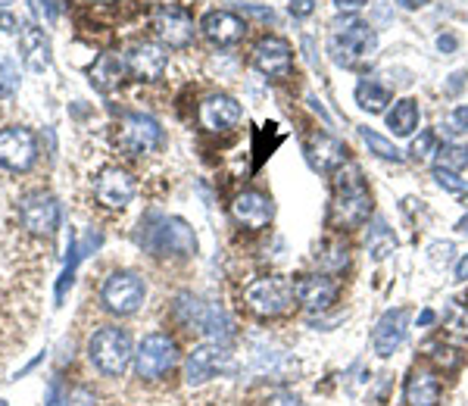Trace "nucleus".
<instances>
[{
  "mask_svg": "<svg viewBox=\"0 0 468 406\" xmlns=\"http://www.w3.org/2000/svg\"><path fill=\"white\" fill-rule=\"evenodd\" d=\"M378 47V38L372 32V25H365L362 19L356 16H344L331 25L328 35V53L337 66H347V69H356L365 60H372Z\"/></svg>",
  "mask_w": 468,
  "mask_h": 406,
  "instance_id": "1",
  "label": "nucleus"
},
{
  "mask_svg": "<svg viewBox=\"0 0 468 406\" xmlns=\"http://www.w3.org/2000/svg\"><path fill=\"white\" fill-rule=\"evenodd\" d=\"M347 172L337 175L335 181V200H331V222L337 228H356L369 222L372 216V194L365 188L362 175L356 166H344Z\"/></svg>",
  "mask_w": 468,
  "mask_h": 406,
  "instance_id": "2",
  "label": "nucleus"
},
{
  "mask_svg": "<svg viewBox=\"0 0 468 406\" xmlns=\"http://www.w3.org/2000/svg\"><path fill=\"white\" fill-rule=\"evenodd\" d=\"M297 300L294 284L281 275H266V279H253L243 288V303L250 313H256L260 319H278V316L290 313Z\"/></svg>",
  "mask_w": 468,
  "mask_h": 406,
  "instance_id": "3",
  "label": "nucleus"
},
{
  "mask_svg": "<svg viewBox=\"0 0 468 406\" xmlns=\"http://www.w3.org/2000/svg\"><path fill=\"white\" fill-rule=\"evenodd\" d=\"M87 356L97 365L104 375H122L128 369V363L134 360V347L132 337H128L125 328H116V325H106V328L94 331L91 341H87Z\"/></svg>",
  "mask_w": 468,
  "mask_h": 406,
  "instance_id": "4",
  "label": "nucleus"
},
{
  "mask_svg": "<svg viewBox=\"0 0 468 406\" xmlns=\"http://www.w3.org/2000/svg\"><path fill=\"white\" fill-rule=\"evenodd\" d=\"M175 363H179V347H175L172 337L162 335V331L147 335L144 341L138 344V350H134V372H138V378H144V382L162 378Z\"/></svg>",
  "mask_w": 468,
  "mask_h": 406,
  "instance_id": "5",
  "label": "nucleus"
},
{
  "mask_svg": "<svg viewBox=\"0 0 468 406\" xmlns=\"http://www.w3.org/2000/svg\"><path fill=\"white\" fill-rule=\"evenodd\" d=\"M144 294H147L144 281H141V275H134V272L110 275V279L104 281V288H100V300H104V307L116 316L138 313L141 303H144Z\"/></svg>",
  "mask_w": 468,
  "mask_h": 406,
  "instance_id": "6",
  "label": "nucleus"
},
{
  "mask_svg": "<svg viewBox=\"0 0 468 406\" xmlns=\"http://www.w3.org/2000/svg\"><path fill=\"white\" fill-rule=\"evenodd\" d=\"M144 244L153 256H191L197 250L194 232L181 219H160L147 232Z\"/></svg>",
  "mask_w": 468,
  "mask_h": 406,
  "instance_id": "7",
  "label": "nucleus"
},
{
  "mask_svg": "<svg viewBox=\"0 0 468 406\" xmlns=\"http://www.w3.org/2000/svg\"><path fill=\"white\" fill-rule=\"evenodd\" d=\"M116 141L128 157H141V153H153L156 147H160L162 132H160V125H156L153 116H144V113H128V116L119 122Z\"/></svg>",
  "mask_w": 468,
  "mask_h": 406,
  "instance_id": "8",
  "label": "nucleus"
},
{
  "mask_svg": "<svg viewBox=\"0 0 468 406\" xmlns=\"http://www.w3.org/2000/svg\"><path fill=\"white\" fill-rule=\"evenodd\" d=\"M228 369H232V350H228V344L225 341H206L188 354L185 378H188V384H203L213 375L228 372Z\"/></svg>",
  "mask_w": 468,
  "mask_h": 406,
  "instance_id": "9",
  "label": "nucleus"
},
{
  "mask_svg": "<svg viewBox=\"0 0 468 406\" xmlns=\"http://www.w3.org/2000/svg\"><path fill=\"white\" fill-rule=\"evenodd\" d=\"M19 219H23L29 235H35V238H50L60 226V203L57 198H50V194L35 191L19 200Z\"/></svg>",
  "mask_w": 468,
  "mask_h": 406,
  "instance_id": "10",
  "label": "nucleus"
},
{
  "mask_svg": "<svg viewBox=\"0 0 468 406\" xmlns=\"http://www.w3.org/2000/svg\"><path fill=\"white\" fill-rule=\"evenodd\" d=\"M38 157V141L29 128L10 125L0 128V166L13 169V172H25Z\"/></svg>",
  "mask_w": 468,
  "mask_h": 406,
  "instance_id": "11",
  "label": "nucleus"
},
{
  "mask_svg": "<svg viewBox=\"0 0 468 406\" xmlns=\"http://www.w3.org/2000/svg\"><path fill=\"white\" fill-rule=\"evenodd\" d=\"M409 322H412V313L406 307L388 309V313L375 322V331H372V350H375L381 360L393 356L399 347H403L406 335H409Z\"/></svg>",
  "mask_w": 468,
  "mask_h": 406,
  "instance_id": "12",
  "label": "nucleus"
},
{
  "mask_svg": "<svg viewBox=\"0 0 468 406\" xmlns=\"http://www.w3.org/2000/svg\"><path fill=\"white\" fill-rule=\"evenodd\" d=\"M153 32L162 44L188 47L194 41V19L179 6H160L153 16Z\"/></svg>",
  "mask_w": 468,
  "mask_h": 406,
  "instance_id": "13",
  "label": "nucleus"
},
{
  "mask_svg": "<svg viewBox=\"0 0 468 406\" xmlns=\"http://www.w3.org/2000/svg\"><path fill=\"white\" fill-rule=\"evenodd\" d=\"M232 216L237 226L250 228V232H260V228H266L275 216L272 198H266L262 191H241L232 203Z\"/></svg>",
  "mask_w": 468,
  "mask_h": 406,
  "instance_id": "14",
  "label": "nucleus"
},
{
  "mask_svg": "<svg viewBox=\"0 0 468 406\" xmlns=\"http://www.w3.org/2000/svg\"><path fill=\"white\" fill-rule=\"evenodd\" d=\"M94 194H97V200L104 203V207L122 209V207H128L134 198V179L125 172V169L110 166L97 175V181H94Z\"/></svg>",
  "mask_w": 468,
  "mask_h": 406,
  "instance_id": "15",
  "label": "nucleus"
},
{
  "mask_svg": "<svg viewBox=\"0 0 468 406\" xmlns=\"http://www.w3.org/2000/svg\"><path fill=\"white\" fill-rule=\"evenodd\" d=\"M243 110L234 97L228 94H213L200 104V125L206 132H232L234 125H241Z\"/></svg>",
  "mask_w": 468,
  "mask_h": 406,
  "instance_id": "16",
  "label": "nucleus"
},
{
  "mask_svg": "<svg viewBox=\"0 0 468 406\" xmlns=\"http://www.w3.org/2000/svg\"><path fill=\"white\" fill-rule=\"evenodd\" d=\"M253 66L269 78H288L294 57H290V44L281 38H262L253 51Z\"/></svg>",
  "mask_w": 468,
  "mask_h": 406,
  "instance_id": "17",
  "label": "nucleus"
},
{
  "mask_svg": "<svg viewBox=\"0 0 468 406\" xmlns=\"http://www.w3.org/2000/svg\"><path fill=\"white\" fill-rule=\"evenodd\" d=\"M307 160L318 172H337L347 166V147L331 134H309L307 138Z\"/></svg>",
  "mask_w": 468,
  "mask_h": 406,
  "instance_id": "18",
  "label": "nucleus"
},
{
  "mask_svg": "<svg viewBox=\"0 0 468 406\" xmlns=\"http://www.w3.org/2000/svg\"><path fill=\"white\" fill-rule=\"evenodd\" d=\"M403 397L409 406H437L440 403V378L428 365H412L403 384Z\"/></svg>",
  "mask_w": 468,
  "mask_h": 406,
  "instance_id": "19",
  "label": "nucleus"
},
{
  "mask_svg": "<svg viewBox=\"0 0 468 406\" xmlns=\"http://www.w3.org/2000/svg\"><path fill=\"white\" fill-rule=\"evenodd\" d=\"M125 63L134 78L156 81V78H162V72H166V53H162V47L151 44V41H141V44H134L132 51H128Z\"/></svg>",
  "mask_w": 468,
  "mask_h": 406,
  "instance_id": "20",
  "label": "nucleus"
},
{
  "mask_svg": "<svg viewBox=\"0 0 468 406\" xmlns=\"http://www.w3.org/2000/svg\"><path fill=\"white\" fill-rule=\"evenodd\" d=\"M243 32H247V23L228 10H213L203 16V35L219 47L237 44V41L243 38Z\"/></svg>",
  "mask_w": 468,
  "mask_h": 406,
  "instance_id": "21",
  "label": "nucleus"
},
{
  "mask_svg": "<svg viewBox=\"0 0 468 406\" xmlns=\"http://www.w3.org/2000/svg\"><path fill=\"white\" fill-rule=\"evenodd\" d=\"M294 291L307 309H328L337 300V281H331L328 275H303L294 281Z\"/></svg>",
  "mask_w": 468,
  "mask_h": 406,
  "instance_id": "22",
  "label": "nucleus"
},
{
  "mask_svg": "<svg viewBox=\"0 0 468 406\" xmlns=\"http://www.w3.org/2000/svg\"><path fill=\"white\" fill-rule=\"evenodd\" d=\"M19 53H23V63L32 72H44L50 66V41L38 25H23L19 32Z\"/></svg>",
  "mask_w": 468,
  "mask_h": 406,
  "instance_id": "23",
  "label": "nucleus"
},
{
  "mask_svg": "<svg viewBox=\"0 0 468 406\" xmlns=\"http://www.w3.org/2000/svg\"><path fill=\"white\" fill-rule=\"evenodd\" d=\"M125 57H119V53H100L97 60H94L91 66V85L97 88V91L110 94L113 88L122 85V78H125Z\"/></svg>",
  "mask_w": 468,
  "mask_h": 406,
  "instance_id": "24",
  "label": "nucleus"
},
{
  "mask_svg": "<svg viewBox=\"0 0 468 406\" xmlns=\"http://www.w3.org/2000/svg\"><path fill=\"white\" fill-rule=\"evenodd\" d=\"M388 128L393 134H399V138H409L412 132L418 128V104L416 100H397L393 104V110L388 113Z\"/></svg>",
  "mask_w": 468,
  "mask_h": 406,
  "instance_id": "25",
  "label": "nucleus"
},
{
  "mask_svg": "<svg viewBox=\"0 0 468 406\" xmlns=\"http://www.w3.org/2000/svg\"><path fill=\"white\" fill-rule=\"evenodd\" d=\"M356 104L362 106L365 113H381L384 106L390 104V88H384L381 81L375 78H362L356 85Z\"/></svg>",
  "mask_w": 468,
  "mask_h": 406,
  "instance_id": "26",
  "label": "nucleus"
},
{
  "mask_svg": "<svg viewBox=\"0 0 468 406\" xmlns=\"http://www.w3.org/2000/svg\"><path fill=\"white\" fill-rule=\"evenodd\" d=\"M365 244H369V254L375 256V260H384V256H390L393 250H397V238H393V232L388 228V222H384V219L372 222Z\"/></svg>",
  "mask_w": 468,
  "mask_h": 406,
  "instance_id": "27",
  "label": "nucleus"
},
{
  "mask_svg": "<svg viewBox=\"0 0 468 406\" xmlns=\"http://www.w3.org/2000/svg\"><path fill=\"white\" fill-rule=\"evenodd\" d=\"M465 166H468V147H463V144H444V147H437L434 169H446V172H463Z\"/></svg>",
  "mask_w": 468,
  "mask_h": 406,
  "instance_id": "28",
  "label": "nucleus"
},
{
  "mask_svg": "<svg viewBox=\"0 0 468 406\" xmlns=\"http://www.w3.org/2000/svg\"><path fill=\"white\" fill-rule=\"evenodd\" d=\"M362 141L369 144V151L375 153V157H381V160H390V162H403V153L397 151V144L393 141H388L384 134H378V132H372V128H362Z\"/></svg>",
  "mask_w": 468,
  "mask_h": 406,
  "instance_id": "29",
  "label": "nucleus"
},
{
  "mask_svg": "<svg viewBox=\"0 0 468 406\" xmlns=\"http://www.w3.org/2000/svg\"><path fill=\"white\" fill-rule=\"evenodd\" d=\"M444 328L453 331V335H459V337H468V307H465V303L453 300L450 307H446Z\"/></svg>",
  "mask_w": 468,
  "mask_h": 406,
  "instance_id": "30",
  "label": "nucleus"
},
{
  "mask_svg": "<svg viewBox=\"0 0 468 406\" xmlns=\"http://www.w3.org/2000/svg\"><path fill=\"white\" fill-rule=\"evenodd\" d=\"M318 260H322V266L328 269V272H337V269L347 266V250H344L337 241H328L322 247V256H318Z\"/></svg>",
  "mask_w": 468,
  "mask_h": 406,
  "instance_id": "31",
  "label": "nucleus"
},
{
  "mask_svg": "<svg viewBox=\"0 0 468 406\" xmlns=\"http://www.w3.org/2000/svg\"><path fill=\"white\" fill-rule=\"evenodd\" d=\"M431 153H437V134H434L431 128H425V132L412 141V157L422 160V157H431Z\"/></svg>",
  "mask_w": 468,
  "mask_h": 406,
  "instance_id": "32",
  "label": "nucleus"
},
{
  "mask_svg": "<svg viewBox=\"0 0 468 406\" xmlns=\"http://www.w3.org/2000/svg\"><path fill=\"white\" fill-rule=\"evenodd\" d=\"M434 179H437L440 188H446V191L453 194H465L468 191V181L459 179V172H446V169H434Z\"/></svg>",
  "mask_w": 468,
  "mask_h": 406,
  "instance_id": "33",
  "label": "nucleus"
},
{
  "mask_svg": "<svg viewBox=\"0 0 468 406\" xmlns=\"http://www.w3.org/2000/svg\"><path fill=\"white\" fill-rule=\"evenodd\" d=\"M16 85H19L16 69H13L10 63H4V60H0V100H10L13 94H16Z\"/></svg>",
  "mask_w": 468,
  "mask_h": 406,
  "instance_id": "34",
  "label": "nucleus"
},
{
  "mask_svg": "<svg viewBox=\"0 0 468 406\" xmlns=\"http://www.w3.org/2000/svg\"><path fill=\"white\" fill-rule=\"evenodd\" d=\"M446 132H453V134L468 132V104L465 106H456V110L446 116Z\"/></svg>",
  "mask_w": 468,
  "mask_h": 406,
  "instance_id": "35",
  "label": "nucleus"
},
{
  "mask_svg": "<svg viewBox=\"0 0 468 406\" xmlns=\"http://www.w3.org/2000/svg\"><path fill=\"white\" fill-rule=\"evenodd\" d=\"M66 406H94V397L85 388H78L72 394H66Z\"/></svg>",
  "mask_w": 468,
  "mask_h": 406,
  "instance_id": "36",
  "label": "nucleus"
},
{
  "mask_svg": "<svg viewBox=\"0 0 468 406\" xmlns=\"http://www.w3.org/2000/svg\"><path fill=\"white\" fill-rule=\"evenodd\" d=\"M312 10H316L312 0H294V4H290V13H294V16H309Z\"/></svg>",
  "mask_w": 468,
  "mask_h": 406,
  "instance_id": "37",
  "label": "nucleus"
},
{
  "mask_svg": "<svg viewBox=\"0 0 468 406\" xmlns=\"http://www.w3.org/2000/svg\"><path fill=\"white\" fill-rule=\"evenodd\" d=\"M0 32H16V16L0 10Z\"/></svg>",
  "mask_w": 468,
  "mask_h": 406,
  "instance_id": "38",
  "label": "nucleus"
},
{
  "mask_svg": "<svg viewBox=\"0 0 468 406\" xmlns=\"http://www.w3.org/2000/svg\"><path fill=\"white\" fill-rule=\"evenodd\" d=\"M437 47H440V51H446V53L456 51V38H453V35H440L437 38Z\"/></svg>",
  "mask_w": 468,
  "mask_h": 406,
  "instance_id": "39",
  "label": "nucleus"
},
{
  "mask_svg": "<svg viewBox=\"0 0 468 406\" xmlns=\"http://www.w3.org/2000/svg\"><path fill=\"white\" fill-rule=\"evenodd\" d=\"M337 10H359V6H365V0H335Z\"/></svg>",
  "mask_w": 468,
  "mask_h": 406,
  "instance_id": "40",
  "label": "nucleus"
},
{
  "mask_svg": "<svg viewBox=\"0 0 468 406\" xmlns=\"http://www.w3.org/2000/svg\"><path fill=\"white\" fill-rule=\"evenodd\" d=\"M456 281H468V254L459 260V266H456Z\"/></svg>",
  "mask_w": 468,
  "mask_h": 406,
  "instance_id": "41",
  "label": "nucleus"
},
{
  "mask_svg": "<svg viewBox=\"0 0 468 406\" xmlns=\"http://www.w3.org/2000/svg\"><path fill=\"white\" fill-rule=\"evenodd\" d=\"M463 78H465V72H456V76H453V81H450V88H446V91H450V94H456L459 88H463Z\"/></svg>",
  "mask_w": 468,
  "mask_h": 406,
  "instance_id": "42",
  "label": "nucleus"
},
{
  "mask_svg": "<svg viewBox=\"0 0 468 406\" xmlns=\"http://www.w3.org/2000/svg\"><path fill=\"white\" fill-rule=\"evenodd\" d=\"M397 4H403L406 10H418V6H425V0H397Z\"/></svg>",
  "mask_w": 468,
  "mask_h": 406,
  "instance_id": "43",
  "label": "nucleus"
},
{
  "mask_svg": "<svg viewBox=\"0 0 468 406\" xmlns=\"http://www.w3.org/2000/svg\"><path fill=\"white\" fill-rule=\"evenodd\" d=\"M418 322H422V325H431V322H434V313H431V309H425V313L418 316Z\"/></svg>",
  "mask_w": 468,
  "mask_h": 406,
  "instance_id": "44",
  "label": "nucleus"
},
{
  "mask_svg": "<svg viewBox=\"0 0 468 406\" xmlns=\"http://www.w3.org/2000/svg\"><path fill=\"white\" fill-rule=\"evenodd\" d=\"M456 232H463V235H468V216H463V219L456 222Z\"/></svg>",
  "mask_w": 468,
  "mask_h": 406,
  "instance_id": "45",
  "label": "nucleus"
},
{
  "mask_svg": "<svg viewBox=\"0 0 468 406\" xmlns=\"http://www.w3.org/2000/svg\"><path fill=\"white\" fill-rule=\"evenodd\" d=\"M297 403V401H294ZM294 403H275V406H294Z\"/></svg>",
  "mask_w": 468,
  "mask_h": 406,
  "instance_id": "46",
  "label": "nucleus"
},
{
  "mask_svg": "<svg viewBox=\"0 0 468 406\" xmlns=\"http://www.w3.org/2000/svg\"><path fill=\"white\" fill-rule=\"evenodd\" d=\"M97 4H113V0H97Z\"/></svg>",
  "mask_w": 468,
  "mask_h": 406,
  "instance_id": "47",
  "label": "nucleus"
},
{
  "mask_svg": "<svg viewBox=\"0 0 468 406\" xmlns=\"http://www.w3.org/2000/svg\"><path fill=\"white\" fill-rule=\"evenodd\" d=\"M465 207H468V194H465Z\"/></svg>",
  "mask_w": 468,
  "mask_h": 406,
  "instance_id": "48",
  "label": "nucleus"
},
{
  "mask_svg": "<svg viewBox=\"0 0 468 406\" xmlns=\"http://www.w3.org/2000/svg\"><path fill=\"white\" fill-rule=\"evenodd\" d=\"M0 4H6V0H0Z\"/></svg>",
  "mask_w": 468,
  "mask_h": 406,
  "instance_id": "49",
  "label": "nucleus"
}]
</instances>
